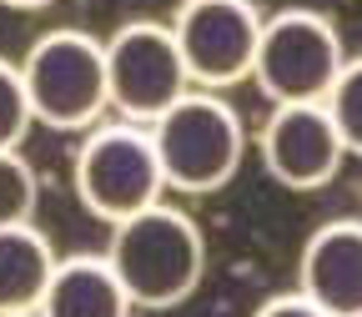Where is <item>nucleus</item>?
<instances>
[{"instance_id": "obj_1", "label": "nucleus", "mask_w": 362, "mask_h": 317, "mask_svg": "<svg viewBox=\"0 0 362 317\" xmlns=\"http://www.w3.org/2000/svg\"><path fill=\"white\" fill-rule=\"evenodd\" d=\"M101 257L121 277L131 307H151V312L181 307L206 277V237H202V226L171 202H156L146 212L116 221Z\"/></svg>"}, {"instance_id": "obj_2", "label": "nucleus", "mask_w": 362, "mask_h": 317, "mask_svg": "<svg viewBox=\"0 0 362 317\" xmlns=\"http://www.w3.org/2000/svg\"><path fill=\"white\" fill-rule=\"evenodd\" d=\"M146 131L156 142L166 192H181V197L221 192L247 156V126L232 111V101H221V91H187Z\"/></svg>"}, {"instance_id": "obj_3", "label": "nucleus", "mask_w": 362, "mask_h": 317, "mask_svg": "<svg viewBox=\"0 0 362 317\" xmlns=\"http://www.w3.org/2000/svg\"><path fill=\"white\" fill-rule=\"evenodd\" d=\"M21 66L30 116L51 131H90L111 111L106 96V40L86 30H45Z\"/></svg>"}, {"instance_id": "obj_4", "label": "nucleus", "mask_w": 362, "mask_h": 317, "mask_svg": "<svg viewBox=\"0 0 362 317\" xmlns=\"http://www.w3.org/2000/svg\"><path fill=\"white\" fill-rule=\"evenodd\" d=\"M71 176H76L81 207L90 217H101L106 226L166 202V176H161V161H156V142L136 121L90 126L81 151H76Z\"/></svg>"}, {"instance_id": "obj_5", "label": "nucleus", "mask_w": 362, "mask_h": 317, "mask_svg": "<svg viewBox=\"0 0 362 317\" xmlns=\"http://www.w3.org/2000/svg\"><path fill=\"white\" fill-rule=\"evenodd\" d=\"M342 66H347L342 35H337V25L322 11L287 6V11H277V16L262 21L252 81L262 86V96L272 106L327 101V91L342 76Z\"/></svg>"}, {"instance_id": "obj_6", "label": "nucleus", "mask_w": 362, "mask_h": 317, "mask_svg": "<svg viewBox=\"0 0 362 317\" xmlns=\"http://www.w3.org/2000/svg\"><path fill=\"white\" fill-rule=\"evenodd\" d=\"M192 86L166 21H131L106 40V96L121 121H161Z\"/></svg>"}, {"instance_id": "obj_7", "label": "nucleus", "mask_w": 362, "mask_h": 317, "mask_svg": "<svg viewBox=\"0 0 362 317\" xmlns=\"http://www.w3.org/2000/svg\"><path fill=\"white\" fill-rule=\"evenodd\" d=\"M262 11L257 0H181L166 21L181 66L197 91H226L237 81H252L257 40H262Z\"/></svg>"}, {"instance_id": "obj_8", "label": "nucleus", "mask_w": 362, "mask_h": 317, "mask_svg": "<svg viewBox=\"0 0 362 317\" xmlns=\"http://www.w3.org/2000/svg\"><path fill=\"white\" fill-rule=\"evenodd\" d=\"M257 151L267 176L287 192H317L342 171L347 146L327 116L322 101H307V106H272L262 136H257Z\"/></svg>"}, {"instance_id": "obj_9", "label": "nucleus", "mask_w": 362, "mask_h": 317, "mask_svg": "<svg viewBox=\"0 0 362 317\" xmlns=\"http://www.w3.org/2000/svg\"><path fill=\"white\" fill-rule=\"evenodd\" d=\"M297 292L327 317H362V221L317 226L297 262Z\"/></svg>"}, {"instance_id": "obj_10", "label": "nucleus", "mask_w": 362, "mask_h": 317, "mask_svg": "<svg viewBox=\"0 0 362 317\" xmlns=\"http://www.w3.org/2000/svg\"><path fill=\"white\" fill-rule=\"evenodd\" d=\"M131 297L106 257H61L35 317H131Z\"/></svg>"}, {"instance_id": "obj_11", "label": "nucleus", "mask_w": 362, "mask_h": 317, "mask_svg": "<svg viewBox=\"0 0 362 317\" xmlns=\"http://www.w3.org/2000/svg\"><path fill=\"white\" fill-rule=\"evenodd\" d=\"M61 252L35 221L0 232V317H30L51 287Z\"/></svg>"}, {"instance_id": "obj_12", "label": "nucleus", "mask_w": 362, "mask_h": 317, "mask_svg": "<svg viewBox=\"0 0 362 317\" xmlns=\"http://www.w3.org/2000/svg\"><path fill=\"white\" fill-rule=\"evenodd\" d=\"M322 106H327V116H332V126L342 136L347 156H362V56H347V66L332 81Z\"/></svg>"}, {"instance_id": "obj_13", "label": "nucleus", "mask_w": 362, "mask_h": 317, "mask_svg": "<svg viewBox=\"0 0 362 317\" xmlns=\"http://www.w3.org/2000/svg\"><path fill=\"white\" fill-rule=\"evenodd\" d=\"M35 221V171L21 151H0V232Z\"/></svg>"}, {"instance_id": "obj_14", "label": "nucleus", "mask_w": 362, "mask_h": 317, "mask_svg": "<svg viewBox=\"0 0 362 317\" xmlns=\"http://www.w3.org/2000/svg\"><path fill=\"white\" fill-rule=\"evenodd\" d=\"M30 126H35V116H30V96H25L21 66L0 56V151H21Z\"/></svg>"}, {"instance_id": "obj_15", "label": "nucleus", "mask_w": 362, "mask_h": 317, "mask_svg": "<svg viewBox=\"0 0 362 317\" xmlns=\"http://www.w3.org/2000/svg\"><path fill=\"white\" fill-rule=\"evenodd\" d=\"M252 317H327V312H322V307H312V302H307V297L292 287V292H277V297H267V302H262Z\"/></svg>"}, {"instance_id": "obj_16", "label": "nucleus", "mask_w": 362, "mask_h": 317, "mask_svg": "<svg viewBox=\"0 0 362 317\" xmlns=\"http://www.w3.org/2000/svg\"><path fill=\"white\" fill-rule=\"evenodd\" d=\"M0 6H11V11H40V6H51V0H0Z\"/></svg>"}, {"instance_id": "obj_17", "label": "nucleus", "mask_w": 362, "mask_h": 317, "mask_svg": "<svg viewBox=\"0 0 362 317\" xmlns=\"http://www.w3.org/2000/svg\"><path fill=\"white\" fill-rule=\"evenodd\" d=\"M30 317H35V312H30Z\"/></svg>"}]
</instances>
